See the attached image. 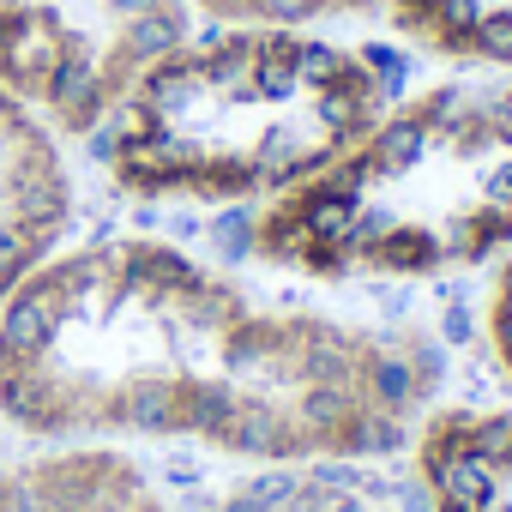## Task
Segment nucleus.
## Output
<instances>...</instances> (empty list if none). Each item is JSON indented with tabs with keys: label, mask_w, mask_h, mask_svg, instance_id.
Listing matches in <instances>:
<instances>
[{
	"label": "nucleus",
	"mask_w": 512,
	"mask_h": 512,
	"mask_svg": "<svg viewBox=\"0 0 512 512\" xmlns=\"http://www.w3.org/2000/svg\"><path fill=\"white\" fill-rule=\"evenodd\" d=\"M422 398L428 368L386 332L266 302L151 235L55 253L0 314V416L55 446L368 458L416 428Z\"/></svg>",
	"instance_id": "nucleus-1"
},
{
	"label": "nucleus",
	"mask_w": 512,
	"mask_h": 512,
	"mask_svg": "<svg viewBox=\"0 0 512 512\" xmlns=\"http://www.w3.org/2000/svg\"><path fill=\"white\" fill-rule=\"evenodd\" d=\"M392 103L398 91L338 43L211 19L151 61L85 139L145 205H241L314 181Z\"/></svg>",
	"instance_id": "nucleus-2"
},
{
	"label": "nucleus",
	"mask_w": 512,
	"mask_h": 512,
	"mask_svg": "<svg viewBox=\"0 0 512 512\" xmlns=\"http://www.w3.org/2000/svg\"><path fill=\"white\" fill-rule=\"evenodd\" d=\"M241 247L296 278H440L512 247V85H434L386 109Z\"/></svg>",
	"instance_id": "nucleus-3"
},
{
	"label": "nucleus",
	"mask_w": 512,
	"mask_h": 512,
	"mask_svg": "<svg viewBox=\"0 0 512 512\" xmlns=\"http://www.w3.org/2000/svg\"><path fill=\"white\" fill-rule=\"evenodd\" d=\"M181 43L187 0H0V85L67 133H91Z\"/></svg>",
	"instance_id": "nucleus-4"
},
{
	"label": "nucleus",
	"mask_w": 512,
	"mask_h": 512,
	"mask_svg": "<svg viewBox=\"0 0 512 512\" xmlns=\"http://www.w3.org/2000/svg\"><path fill=\"white\" fill-rule=\"evenodd\" d=\"M73 175L55 127L0 85V314L73 229Z\"/></svg>",
	"instance_id": "nucleus-5"
},
{
	"label": "nucleus",
	"mask_w": 512,
	"mask_h": 512,
	"mask_svg": "<svg viewBox=\"0 0 512 512\" xmlns=\"http://www.w3.org/2000/svg\"><path fill=\"white\" fill-rule=\"evenodd\" d=\"M416 476L428 512H512V410L440 404L416 422Z\"/></svg>",
	"instance_id": "nucleus-6"
},
{
	"label": "nucleus",
	"mask_w": 512,
	"mask_h": 512,
	"mask_svg": "<svg viewBox=\"0 0 512 512\" xmlns=\"http://www.w3.org/2000/svg\"><path fill=\"white\" fill-rule=\"evenodd\" d=\"M0 512H169L139 458L73 440L0 470Z\"/></svg>",
	"instance_id": "nucleus-7"
},
{
	"label": "nucleus",
	"mask_w": 512,
	"mask_h": 512,
	"mask_svg": "<svg viewBox=\"0 0 512 512\" xmlns=\"http://www.w3.org/2000/svg\"><path fill=\"white\" fill-rule=\"evenodd\" d=\"M217 512H398V506L368 476L308 458V464H266L260 476L235 482L217 500Z\"/></svg>",
	"instance_id": "nucleus-8"
},
{
	"label": "nucleus",
	"mask_w": 512,
	"mask_h": 512,
	"mask_svg": "<svg viewBox=\"0 0 512 512\" xmlns=\"http://www.w3.org/2000/svg\"><path fill=\"white\" fill-rule=\"evenodd\" d=\"M199 13H211L217 25H278V31H302L326 13H362L374 0H193Z\"/></svg>",
	"instance_id": "nucleus-9"
},
{
	"label": "nucleus",
	"mask_w": 512,
	"mask_h": 512,
	"mask_svg": "<svg viewBox=\"0 0 512 512\" xmlns=\"http://www.w3.org/2000/svg\"><path fill=\"white\" fill-rule=\"evenodd\" d=\"M464 67H512V0H476V31Z\"/></svg>",
	"instance_id": "nucleus-10"
},
{
	"label": "nucleus",
	"mask_w": 512,
	"mask_h": 512,
	"mask_svg": "<svg viewBox=\"0 0 512 512\" xmlns=\"http://www.w3.org/2000/svg\"><path fill=\"white\" fill-rule=\"evenodd\" d=\"M482 332H488L494 362L512 374V253L500 260V272H494V284H488V302H482Z\"/></svg>",
	"instance_id": "nucleus-11"
}]
</instances>
